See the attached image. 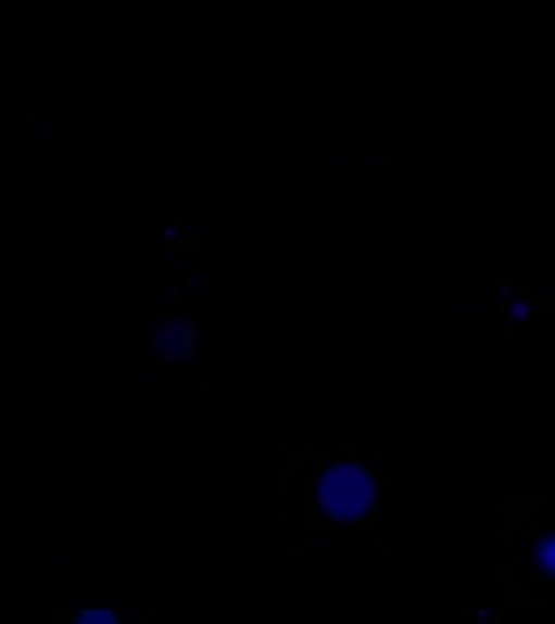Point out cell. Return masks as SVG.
I'll use <instances>...</instances> for the list:
<instances>
[{
    "instance_id": "6da1fadb",
    "label": "cell",
    "mask_w": 555,
    "mask_h": 624,
    "mask_svg": "<svg viewBox=\"0 0 555 624\" xmlns=\"http://www.w3.org/2000/svg\"><path fill=\"white\" fill-rule=\"evenodd\" d=\"M379 504V479L362 458H340L316 475L313 510L324 524H357Z\"/></svg>"
},
{
    "instance_id": "7a4b0ae2",
    "label": "cell",
    "mask_w": 555,
    "mask_h": 624,
    "mask_svg": "<svg viewBox=\"0 0 555 624\" xmlns=\"http://www.w3.org/2000/svg\"><path fill=\"white\" fill-rule=\"evenodd\" d=\"M153 351L160 361H191L199 351V330L194 319H160L153 327Z\"/></svg>"
},
{
    "instance_id": "3957f363",
    "label": "cell",
    "mask_w": 555,
    "mask_h": 624,
    "mask_svg": "<svg viewBox=\"0 0 555 624\" xmlns=\"http://www.w3.org/2000/svg\"><path fill=\"white\" fill-rule=\"evenodd\" d=\"M531 565L542 583H555V531H542L539 538H534Z\"/></svg>"
},
{
    "instance_id": "277c9868",
    "label": "cell",
    "mask_w": 555,
    "mask_h": 624,
    "mask_svg": "<svg viewBox=\"0 0 555 624\" xmlns=\"http://www.w3.org/2000/svg\"><path fill=\"white\" fill-rule=\"evenodd\" d=\"M80 624H115V621H125L118 611H80L77 614Z\"/></svg>"
}]
</instances>
